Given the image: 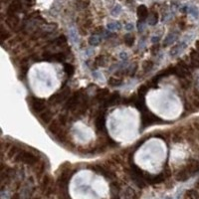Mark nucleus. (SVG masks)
Wrapping results in <instances>:
<instances>
[{"mask_svg": "<svg viewBox=\"0 0 199 199\" xmlns=\"http://www.w3.org/2000/svg\"><path fill=\"white\" fill-rule=\"evenodd\" d=\"M190 173L189 171L186 169L185 167L183 169H181L180 171L177 172V174H176V180L177 181H186L187 180L189 177H190Z\"/></svg>", "mask_w": 199, "mask_h": 199, "instance_id": "nucleus-14", "label": "nucleus"}, {"mask_svg": "<svg viewBox=\"0 0 199 199\" xmlns=\"http://www.w3.org/2000/svg\"><path fill=\"white\" fill-rule=\"evenodd\" d=\"M67 42V37L65 35H61L57 37L56 39H54L51 43L54 44L55 46H63Z\"/></svg>", "mask_w": 199, "mask_h": 199, "instance_id": "nucleus-21", "label": "nucleus"}, {"mask_svg": "<svg viewBox=\"0 0 199 199\" xmlns=\"http://www.w3.org/2000/svg\"><path fill=\"white\" fill-rule=\"evenodd\" d=\"M177 67L179 68L180 69V71L182 72V73L185 75V76H189L190 75V68H189V66L186 64L185 62H183V61H180L178 64H177Z\"/></svg>", "mask_w": 199, "mask_h": 199, "instance_id": "nucleus-19", "label": "nucleus"}, {"mask_svg": "<svg viewBox=\"0 0 199 199\" xmlns=\"http://www.w3.org/2000/svg\"><path fill=\"white\" fill-rule=\"evenodd\" d=\"M181 87L184 88V89H187L189 87V85H190V82L189 81H186V80H184V82H181Z\"/></svg>", "mask_w": 199, "mask_h": 199, "instance_id": "nucleus-32", "label": "nucleus"}, {"mask_svg": "<svg viewBox=\"0 0 199 199\" xmlns=\"http://www.w3.org/2000/svg\"><path fill=\"white\" fill-rule=\"evenodd\" d=\"M113 199H120V197H118L117 194H115V195L113 196Z\"/></svg>", "mask_w": 199, "mask_h": 199, "instance_id": "nucleus-33", "label": "nucleus"}, {"mask_svg": "<svg viewBox=\"0 0 199 199\" xmlns=\"http://www.w3.org/2000/svg\"><path fill=\"white\" fill-rule=\"evenodd\" d=\"M125 43L126 44V46L129 47H132L134 43V37L132 35V34H128V35L125 36Z\"/></svg>", "mask_w": 199, "mask_h": 199, "instance_id": "nucleus-25", "label": "nucleus"}, {"mask_svg": "<svg viewBox=\"0 0 199 199\" xmlns=\"http://www.w3.org/2000/svg\"><path fill=\"white\" fill-rule=\"evenodd\" d=\"M160 121H162L158 117H156L149 111H146L145 113H142V116H141V129L147 128L149 125H152L156 124V122H160Z\"/></svg>", "mask_w": 199, "mask_h": 199, "instance_id": "nucleus-5", "label": "nucleus"}, {"mask_svg": "<svg viewBox=\"0 0 199 199\" xmlns=\"http://www.w3.org/2000/svg\"><path fill=\"white\" fill-rule=\"evenodd\" d=\"M59 122H60V124L62 125H66V122H67V117L66 116H60L59 117Z\"/></svg>", "mask_w": 199, "mask_h": 199, "instance_id": "nucleus-31", "label": "nucleus"}, {"mask_svg": "<svg viewBox=\"0 0 199 199\" xmlns=\"http://www.w3.org/2000/svg\"><path fill=\"white\" fill-rule=\"evenodd\" d=\"M120 99H121V96H120V94H118V92H113L107 100L104 101L105 107L107 108V107H109V105H112L113 104H116L117 101H120Z\"/></svg>", "mask_w": 199, "mask_h": 199, "instance_id": "nucleus-10", "label": "nucleus"}, {"mask_svg": "<svg viewBox=\"0 0 199 199\" xmlns=\"http://www.w3.org/2000/svg\"><path fill=\"white\" fill-rule=\"evenodd\" d=\"M196 48L199 50V41H197V42H196Z\"/></svg>", "mask_w": 199, "mask_h": 199, "instance_id": "nucleus-34", "label": "nucleus"}, {"mask_svg": "<svg viewBox=\"0 0 199 199\" xmlns=\"http://www.w3.org/2000/svg\"><path fill=\"white\" fill-rule=\"evenodd\" d=\"M49 184H50V178L48 176H46L43 179V181H42V187H43V189H47L49 187Z\"/></svg>", "mask_w": 199, "mask_h": 199, "instance_id": "nucleus-29", "label": "nucleus"}, {"mask_svg": "<svg viewBox=\"0 0 199 199\" xmlns=\"http://www.w3.org/2000/svg\"><path fill=\"white\" fill-rule=\"evenodd\" d=\"M125 196L129 197V199H135L137 198V194H135V192L132 188H128L125 191Z\"/></svg>", "mask_w": 199, "mask_h": 199, "instance_id": "nucleus-26", "label": "nucleus"}, {"mask_svg": "<svg viewBox=\"0 0 199 199\" xmlns=\"http://www.w3.org/2000/svg\"><path fill=\"white\" fill-rule=\"evenodd\" d=\"M30 107L34 113H42L46 108V101L37 97H30Z\"/></svg>", "mask_w": 199, "mask_h": 199, "instance_id": "nucleus-6", "label": "nucleus"}, {"mask_svg": "<svg viewBox=\"0 0 199 199\" xmlns=\"http://www.w3.org/2000/svg\"><path fill=\"white\" fill-rule=\"evenodd\" d=\"M69 95H70V89L68 88H63L62 90L58 91L57 93H55L54 95H52L50 97L49 99V103L51 105H57V104H60L62 101H67L68 98H69Z\"/></svg>", "mask_w": 199, "mask_h": 199, "instance_id": "nucleus-4", "label": "nucleus"}, {"mask_svg": "<svg viewBox=\"0 0 199 199\" xmlns=\"http://www.w3.org/2000/svg\"><path fill=\"white\" fill-rule=\"evenodd\" d=\"M66 54L64 52L52 53V62H64L66 60Z\"/></svg>", "mask_w": 199, "mask_h": 199, "instance_id": "nucleus-17", "label": "nucleus"}, {"mask_svg": "<svg viewBox=\"0 0 199 199\" xmlns=\"http://www.w3.org/2000/svg\"><path fill=\"white\" fill-rule=\"evenodd\" d=\"M146 92H147V87L146 86L139 87L138 91H137V96L141 97V98H145V95L146 94Z\"/></svg>", "mask_w": 199, "mask_h": 199, "instance_id": "nucleus-28", "label": "nucleus"}, {"mask_svg": "<svg viewBox=\"0 0 199 199\" xmlns=\"http://www.w3.org/2000/svg\"><path fill=\"white\" fill-rule=\"evenodd\" d=\"M15 160L29 164V165H34V164L39 162V158L35 154H33L32 152L27 150H20L19 153L15 156Z\"/></svg>", "mask_w": 199, "mask_h": 199, "instance_id": "nucleus-1", "label": "nucleus"}, {"mask_svg": "<svg viewBox=\"0 0 199 199\" xmlns=\"http://www.w3.org/2000/svg\"><path fill=\"white\" fill-rule=\"evenodd\" d=\"M186 196L189 199H199V193L196 190L190 189V190H187V192H186Z\"/></svg>", "mask_w": 199, "mask_h": 199, "instance_id": "nucleus-24", "label": "nucleus"}, {"mask_svg": "<svg viewBox=\"0 0 199 199\" xmlns=\"http://www.w3.org/2000/svg\"><path fill=\"white\" fill-rule=\"evenodd\" d=\"M185 168L187 169L190 174L192 175L194 173L199 171V161H197V160H191V161L185 166Z\"/></svg>", "mask_w": 199, "mask_h": 199, "instance_id": "nucleus-12", "label": "nucleus"}, {"mask_svg": "<svg viewBox=\"0 0 199 199\" xmlns=\"http://www.w3.org/2000/svg\"><path fill=\"white\" fill-rule=\"evenodd\" d=\"M49 130H50V133L60 141H67L65 132L62 129V125L59 122V121H54L51 122L49 125Z\"/></svg>", "mask_w": 199, "mask_h": 199, "instance_id": "nucleus-2", "label": "nucleus"}, {"mask_svg": "<svg viewBox=\"0 0 199 199\" xmlns=\"http://www.w3.org/2000/svg\"><path fill=\"white\" fill-rule=\"evenodd\" d=\"M20 150L21 149H19V147L14 146V147H12V149H10L9 152H8V155H9V157H12V156H16L20 152Z\"/></svg>", "mask_w": 199, "mask_h": 199, "instance_id": "nucleus-27", "label": "nucleus"}, {"mask_svg": "<svg viewBox=\"0 0 199 199\" xmlns=\"http://www.w3.org/2000/svg\"><path fill=\"white\" fill-rule=\"evenodd\" d=\"M40 120L44 124H49L52 120V113L50 111H45V112H42L41 115H40Z\"/></svg>", "mask_w": 199, "mask_h": 199, "instance_id": "nucleus-16", "label": "nucleus"}, {"mask_svg": "<svg viewBox=\"0 0 199 199\" xmlns=\"http://www.w3.org/2000/svg\"><path fill=\"white\" fill-rule=\"evenodd\" d=\"M22 2L20 0H13L7 8V15H13L22 10Z\"/></svg>", "mask_w": 199, "mask_h": 199, "instance_id": "nucleus-8", "label": "nucleus"}, {"mask_svg": "<svg viewBox=\"0 0 199 199\" xmlns=\"http://www.w3.org/2000/svg\"><path fill=\"white\" fill-rule=\"evenodd\" d=\"M165 174L164 173H160V174L157 175H153V176H150L149 183L150 184H157V183H161L165 179Z\"/></svg>", "mask_w": 199, "mask_h": 199, "instance_id": "nucleus-15", "label": "nucleus"}, {"mask_svg": "<svg viewBox=\"0 0 199 199\" xmlns=\"http://www.w3.org/2000/svg\"><path fill=\"white\" fill-rule=\"evenodd\" d=\"M121 84H122V80H121V79H117V78H113V77L109 79V86H112V87L121 86Z\"/></svg>", "mask_w": 199, "mask_h": 199, "instance_id": "nucleus-23", "label": "nucleus"}, {"mask_svg": "<svg viewBox=\"0 0 199 199\" xmlns=\"http://www.w3.org/2000/svg\"><path fill=\"white\" fill-rule=\"evenodd\" d=\"M6 23L8 25V27L10 29H13L15 30L17 25L19 24V18L16 16V14L13 15H7V20H6Z\"/></svg>", "mask_w": 199, "mask_h": 199, "instance_id": "nucleus-11", "label": "nucleus"}, {"mask_svg": "<svg viewBox=\"0 0 199 199\" xmlns=\"http://www.w3.org/2000/svg\"><path fill=\"white\" fill-rule=\"evenodd\" d=\"M64 72L68 77H72L75 73V67L72 64H69V63H65L64 64Z\"/></svg>", "mask_w": 199, "mask_h": 199, "instance_id": "nucleus-20", "label": "nucleus"}, {"mask_svg": "<svg viewBox=\"0 0 199 199\" xmlns=\"http://www.w3.org/2000/svg\"><path fill=\"white\" fill-rule=\"evenodd\" d=\"M105 111H100L98 113L96 117V122H95V125H96V129L99 130V132H101L104 130L105 129Z\"/></svg>", "mask_w": 199, "mask_h": 199, "instance_id": "nucleus-9", "label": "nucleus"}, {"mask_svg": "<svg viewBox=\"0 0 199 199\" xmlns=\"http://www.w3.org/2000/svg\"><path fill=\"white\" fill-rule=\"evenodd\" d=\"M137 13L139 20H145L147 18V16H149V10H147L146 6L139 5L137 9Z\"/></svg>", "mask_w": 199, "mask_h": 199, "instance_id": "nucleus-13", "label": "nucleus"}, {"mask_svg": "<svg viewBox=\"0 0 199 199\" xmlns=\"http://www.w3.org/2000/svg\"><path fill=\"white\" fill-rule=\"evenodd\" d=\"M154 66V63L152 62V61H149V60H147L145 61V63H143V65H142V68H143V72L145 73H147V72H149L152 68H153Z\"/></svg>", "mask_w": 199, "mask_h": 199, "instance_id": "nucleus-22", "label": "nucleus"}, {"mask_svg": "<svg viewBox=\"0 0 199 199\" xmlns=\"http://www.w3.org/2000/svg\"><path fill=\"white\" fill-rule=\"evenodd\" d=\"M108 96H109L108 89H101V90H99L98 93L96 94L95 99H97L98 101H105Z\"/></svg>", "mask_w": 199, "mask_h": 199, "instance_id": "nucleus-18", "label": "nucleus"}, {"mask_svg": "<svg viewBox=\"0 0 199 199\" xmlns=\"http://www.w3.org/2000/svg\"><path fill=\"white\" fill-rule=\"evenodd\" d=\"M84 97L83 93H81L80 91L75 92L72 97L68 98V100L66 101L65 103V109H69V111H75L76 109L78 108V105L81 101L82 98Z\"/></svg>", "mask_w": 199, "mask_h": 199, "instance_id": "nucleus-3", "label": "nucleus"}, {"mask_svg": "<svg viewBox=\"0 0 199 199\" xmlns=\"http://www.w3.org/2000/svg\"><path fill=\"white\" fill-rule=\"evenodd\" d=\"M1 37H2V40L4 41L5 39H7V38H9L10 37V34H9V32H6L5 31V29H4L3 27L1 28Z\"/></svg>", "mask_w": 199, "mask_h": 199, "instance_id": "nucleus-30", "label": "nucleus"}, {"mask_svg": "<svg viewBox=\"0 0 199 199\" xmlns=\"http://www.w3.org/2000/svg\"><path fill=\"white\" fill-rule=\"evenodd\" d=\"M91 168L94 171H96L97 173H99V174L105 176V178H109V179L115 178V174H113V172L109 170V169H108L107 167H105V166H101V165H93Z\"/></svg>", "mask_w": 199, "mask_h": 199, "instance_id": "nucleus-7", "label": "nucleus"}]
</instances>
